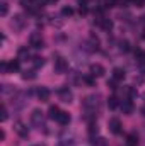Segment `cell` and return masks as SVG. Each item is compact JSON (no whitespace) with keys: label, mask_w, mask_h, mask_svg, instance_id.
I'll list each match as a JSON object with an SVG mask.
<instances>
[{"label":"cell","mask_w":145,"mask_h":146,"mask_svg":"<svg viewBox=\"0 0 145 146\" xmlns=\"http://www.w3.org/2000/svg\"><path fill=\"white\" fill-rule=\"evenodd\" d=\"M99 106H101V100H99V95H87L84 100H82V107L85 110L87 115H96V112L99 110Z\"/></svg>","instance_id":"6da1fadb"},{"label":"cell","mask_w":145,"mask_h":146,"mask_svg":"<svg viewBox=\"0 0 145 146\" xmlns=\"http://www.w3.org/2000/svg\"><path fill=\"white\" fill-rule=\"evenodd\" d=\"M31 124L38 127V129H44L46 126H44V115H43V112L39 109H34L31 112Z\"/></svg>","instance_id":"7a4b0ae2"},{"label":"cell","mask_w":145,"mask_h":146,"mask_svg":"<svg viewBox=\"0 0 145 146\" xmlns=\"http://www.w3.org/2000/svg\"><path fill=\"white\" fill-rule=\"evenodd\" d=\"M55 72L56 73H67V70H68V63H67V60L63 58V56H60V54H56L55 56Z\"/></svg>","instance_id":"3957f363"},{"label":"cell","mask_w":145,"mask_h":146,"mask_svg":"<svg viewBox=\"0 0 145 146\" xmlns=\"http://www.w3.org/2000/svg\"><path fill=\"white\" fill-rule=\"evenodd\" d=\"M2 72L3 73H15L19 72V60H10L2 63Z\"/></svg>","instance_id":"277c9868"},{"label":"cell","mask_w":145,"mask_h":146,"mask_svg":"<svg viewBox=\"0 0 145 146\" xmlns=\"http://www.w3.org/2000/svg\"><path fill=\"white\" fill-rule=\"evenodd\" d=\"M58 97H60V100L65 102V104H70L73 100V94L68 87H62V88L58 90Z\"/></svg>","instance_id":"5b68a950"},{"label":"cell","mask_w":145,"mask_h":146,"mask_svg":"<svg viewBox=\"0 0 145 146\" xmlns=\"http://www.w3.org/2000/svg\"><path fill=\"white\" fill-rule=\"evenodd\" d=\"M29 46H33L34 49L44 48V41H43V37H41L39 33H33V34L29 36Z\"/></svg>","instance_id":"8992f818"},{"label":"cell","mask_w":145,"mask_h":146,"mask_svg":"<svg viewBox=\"0 0 145 146\" xmlns=\"http://www.w3.org/2000/svg\"><path fill=\"white\" fill-rule=\"evenodd\" d=\"M14 131H15L21 138H28V136H29V127H28L22 121H15V122H14Z\"/></svg>","instance_id":"52a82bcc"},{"label":"cell","mask_w":145,"mask_h":146,"mask_svg":"<svg viewBox=\"0 0 145 146\" xmlns=\"http://www.w3.org/2000/svg\"><path fill=\"white\" fill-rule=\"evenodd\" d=\"M89 73H91V76H94V78H101V76H104V66L103 65H99V63H92L91 66H89Z\"/></svg>","instance_id":"ba28073f"},{"label":"cell","mask_w":145,"mask_h":146,"mask_svg":"<svg viewBox=\"0 0 145 146\" xmlns=\"http://www.w3.org/2000/svg\"><path fill=\"white\" fill-rule=\"evenodd\" d=\"M109 126V131L113 133V134H119L121 131H123V127H121V121L118 119V117H111L108 122Z\"/></svg>","instance_id":"9c48e42d"},{"label":"cell","mask_w":145,"mask_h":146,"mask_svg":"<svg viewBox=\"0 0 145 146\" xmlns=\"http://www.w3.org/2000/svg\"><path fill=\"white\" fill-rule=\"evenodd\" d=\"M70 121H72V117H70V114L65 112V110H62V112L58 114V117H56V122H58L60 126H68Z\"/></svg>","instance_id":"30bf717a"},{"label":"cell","mask_w":145,"mask_h":146,"mask_svg":"<svg viewBox=\"0 0 145 146\" xmlns=\"http://www.w3.org/2000/svg\"><path fill=\"white\" fill-rule=\"evenodd\" d=\"M24 26H26V19H24L22 15H15V17H14V21H12V27H14V29H17V31H21Z\"/></svg>","instance_id":"8fae6325"},{"label":"cell","mask_w":145,"mask_h":146,"mask_svg":"<svg viewBox=\"0 0 145 146\" xmlns=\"http://www.w3.org/2000/svg\"><path fill=\"white\" fill-rule=\"evenodd\" d=\"M38 99H39L41 102H48V100H50V90H48L46 87H39V88H38Z\"/></svg>","instance_id":"7c38bea8"},{"label":"cell","mask_w":145,"mask_h":146,"mask_svg":"<svg viewBox=\"0 0 145 146\" xmlns=\"http://www.w3.org/2000/svg\"><path fill=\"white\" fill-rule=\"evenodd\" d=\"M97 24H99L104 31H111V29H113V22H111L109 19H106V17H99V19H97Z\"/></svg>","instance_id":"4fadbf2b"},{"label":"cell","mask_w":145,"mask_h":146,"mask_svg":"<svg viewBox=\"0 0 145 146\" xmlns=\"http://www.w3.org/2000/svg\"><path fill=\"white\" fill-rule=\"evenodd\" d=\"M125 76H126V75H125V70H123V68H114V70H113V80H114V82H123Z\"/></svg>","instance_id":"5bb4252c"},{"label":"cell","mask_w":145,"mask_h":146,"mask_svg":"<svg viewBox=\"0 0 145 146\" xmlns=\"http://www.w3.org/2000/svg\"><path fill=\"white\" fill-rule=\"evenodd\" d=\"M62 110L58 109L56 106H50V109H48V117L50 119H53V121H56V117H58V114H60Z\"/></svg>","instance_id":"9a60e30c"},{"label":"cell","mask_w":145,"mask_h":146,"mask_svg":"<svg viewBox=\"0 0 145 146\" xmlns=\"http://www.w3.org/2000/svg\"><path fill=\"white\" fill-rule=\"evenodd\" d=\"M126 145L128 146H137L138 145V136H137L135 133H130V134L126 136Z\"/></svg>","instance_id":"2e32d148"},{"label":"cell","mask_w":145,"mask_h":146,"mask_svg":"<svg viewBox=\"0 0 145 146\" xmlns=\"http://www.w3.org/2000/svg\"><path fill=\"white\" fill-rule=\"evenodd\" d=\"M121 110H123L125 114H132V112H133V104H132V100H123Z\"/></svg>","instance_id":"e0dca14e"},{"label":"cell","mask_w":145,"mask_h":146,"mask_svg":"<svg viewBox=\"0 0 145 146\" xmlns=\"http://www.w3.org/2000/svg\"><path fill=\"white\" fill-rule=\"evenodd\" d=\"M28 60H29V51L26 46H22L19 49V61H28Z\"/></svg>","instance_id":"ac0fdd59"},{"label":"cell","mask_w":145,"mask_h":146,"mask_svg":"<svg viewBox=\"0 0 145 146\" xmlns=\"http://www.w3.org/2000/svg\"><path fill=\"white\" fill-rule=\"evenodd\" d=\"M33 66H34V70H36V68H41V66H44V58H41V56H34V58H33Z\"/></svg>","instance_id":"d6986e66"},{"label":"cell","mask_w":145,"mask_h":146,"mask_svg":"<svg viewBox=\"0 0 145 146\" xmlns=\"http://www.w3.org/2000/svg\"><path fill=\"white\" fill-rule=\"evenodd\" d=\"M21 5L28 10H34V5H38V3H34V0H21Z\"/></svg>","instance_id":"ffe728a7"},{"label":"cell","mask_w":145,"mask_h":146,"mask_svg":"<svg viewBox=\"0 0 145 146\" xmlns=\"http://www.w3.org/2000/svg\"><path fill=\"white\" fill-rule=\"evenodd\" d=\"M62 15H63V17H70V15H73V9L68 7V5H65V7L62 9Z\"/></svg>","instance_id":"44dd1931"},{"label":"cell","mask_w":145,"mask_h":146,"mask_svg":"<svg viewBox=\"0 0 145 146\" xmlns=\"http://www.w3.org/2000/svg\"><path fill=\"white\" fill-rule=\"evenodd\" d=\"M108 106H109V109H116V107H118V99H116L114 95L108 99Z\"/></svg>","instance_id":"7402d4cb"},{"label":"cell","mask_w":145,"mask_h":146,"mask_svg":"<svg viewBox=\"0 0 145 146\" xmlns=\"http://www.w3.org/2000/svg\"><path fill=\"white\" fill-rule=\"evenodd\" d=\"M119 49H121L123 53H128V51H130V42H128V41H121V42H119Z\"/></svg>","instance_id":"603a6c76"},{"label":"cell","mask_w":145,"mask_h":146,"mask_svg":"<svg viewBox=\"0 0 145 146\" xmlns=\"http://www.w3.org/2000/svg\"><path fill=\"white\" fill-rule=\"evenodd\" d=\"M22 78L24 80H34L36 78V73L34 72H24L22 73Z\"/></svg>","instance_id":"cb8c5ba5"},{"label":"cell","mask_w":145,"mask_h":146,"mask_svg":"<svg viewBox=\"0 0 145 146\" xmlns=\"http://www.w3.org/2000/svg\"><path fill=\"white\" fill-rule=\"evenodd\" d=\"M9 119V110H7V106L2 107V122H5Z\"/></svg>","instance_id":"d4e9b609"},{"label":"cell","mask_w":145,"mask_h":146,"mask_svg":"<svg viewBox=\"0 0 145 146\" xmlns=\"http://www.w3.org/2000/svg\"><path fill=\"white\" fill-rule=\"evenodd\" d=\"M0 5H2V9H0V14H2V15H7V12H9V5H7V2H2Z\"/></svg>","instance_id":"484cf974"},{"label":"cell","mask_w":145,"mask_h":146,"mask_svg":"<svg viewBox=\"0 0 145 146\" xmlns=\"http://www.w3.org/2000/svg\"><path fill=\"white\" fill-rule=\"evenodd\" d=\"M60 146H75V143H73L72 139H65V141L60 143Z\"/></svg>","instance_id":"4316f807"},{"label":"cell","mask_w":145,"mask_h":146,"mask_svg":"<svg viewBox=\"0 0 145 146\" xmlns=\"http://www.w3.org/2000/svg\"><path fill=\"white\" fill-rule=\"evenodd\" d=\"M142 114H144V117H145V106L142 107Z\"/></svg>","instance_id":"83f0119b"},{"label":"cell","mask_w":145,"mask_h":146,"mask_svg":"<svg viewBox=\"0 0 145 146\" xmlns=\"http://www.w3.org/2000/svg\"><path fill=\"white\" fill-rule=\"evenodd\" d=\"M33 146H46L44 143H41V145H33Z\"/></svg>","instance_id":"f1b7e54d"},{"label":"cell","mask_w":145,"mask_h":146,"mask_svg":"<svg viewBox=\"0 0 145 146\" xmlns=\"http://www.w3.org/2000/svg\"><path fill=\"white\" fill-rule=\"evenodd\" d=\"M142 60H144V61H145V53H144V56H142Z\"/></svg>","instance_id":"f546056e"}]
</instances>
